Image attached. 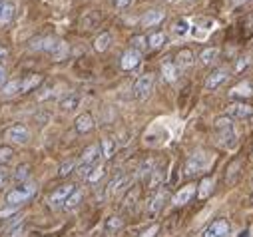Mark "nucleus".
<instances>
[{"instance_id": "obj_1", "label": "nucleus", "mask_w": 253, "mask_h": 237, "mask_svg": "<svg viewBox=\"0 0 253 237\" xmlns=\"http://www.w3.org/2000/svg\"><path fill=\"white\" fill-rule=\"evenodd\" d=\"M213 130H215V140H217V144H219L221 148H225V150L235 148V144H237V142H235L237 136H235V128H233L231 118H227V116H219V118H215Z\"/></svg>"}, {"instance_id": "obj_2", "label": "nucleus", "mask_w": 253, "mask_h": 237, "mask_svg": "<svg viewBox=\"0 0 253 237\" xmlns=\"http://www.w3.org/2000/svg\"><path fill=\"white\" fill-rule=\"evenodd\" d=\"M213 163V156L206 150H196L192 156L187 158L185 165H183V175L185 177H194L204 173L206 169H210V165Z\"/></svg>"}, {"instance_id": "obj_3", "label": "nucleus", "mask_w": 253, "mask_h": 237, "mask_svg": "<svg viewBox=\"0 0 253 237\" xmlns=\"http://www.w3.org/2000/svg\"><path fill=\"white\" fill-rule=\"evenodd\" d=\"M34 194H36V184H28L26 182V184H20L18 188L10 190L4 196V201H6V205H22L28 199H32Z\"/></svg>"}, {"instance_id": "obj_4", "label": "nucleus", "mask_w": 253, "mask_h": 237, "mask_svg": "<svg viewBox=\"0 0 253 237\" xmlns=\"http://www.w3.org/2000/svg\"><path fill=\"white\" fill-rule=\"evenodd\" d=\"M229 229H231L229 221L223 219V217H219V219L211 221V223L204 229L202 237H227V235H229Z\"/></svg>"}, {"instance_id": "obj_5", "label": "nucleus", "mask_w": 253, "mask_h": 237, "mask_svg": "<svg viewBox=\"0 0 253 237\" xmlns=\"http://www.w3.org/2000/svg\"><path fill=\"white\" fill-rule=\"evenodd\" d=\"M152 90H154V76H152V74L140 76V78L136 80V84H134V96H136L138 100H146V98L152 94Z\"/></svg>"}, {"instance_id": "obj_6", "label": "nucleus", "mask_w": 253, "mask_h": 237, "mask_svg": "<svg viewBox=\"0 0 253 237\" xmlns=\"http://www.w3.org/2000/svg\"><path fill=\"white\" fill-rule=\"evenodd\" d=\"M76 190V186L74 184H66V186H60L56 192H52V196L48 198V201H50V205L52 207H64V203H66V199L72 196V192Z\"/></svg>"}, {"instance_id": "obj_7", "label": "nucleus", "mask_w": 253, "mask_h": 237, "mask_svg": "<svg viewBox=\"0 0 253 237\" xmlns=\"http://www.w3.org/2000/svg\"><path fill=\"white\" fill-rule=\"evenodd\" d=\"M140 62H142V52H138V50L130 48V50H126V52L122 54V58H120V68L130 72V70L138 68V66H140Z\"/></svg>"}, {"instance_id": "obj_8", "label": "nucleus", "mask_w": 253, "mask_h": 237, "mask_svg": "<svg viewBox=\"0 0 253 237\" xmlns=\"http://www.w3.org/2000/svg\"><path fill=\"white\" fill-rule=\"evenodd\" d=\"M196 190H198V186H196V184H187V186L179 188V190L175 192V196L171 198V203H173L175 207L187 205L189 201H192V198L196 196Z\"/></svg>"}, {"instance_id": "obj_9", "label": "nucleus", "mask_w": 253, "mask_h": 237, "mask_svg": "<svg viewBox=\"0 0 253 237\" xmlns=\"http://www.w3.org/2000/svg\"><path fill=\"white\" fill-rule=\"evenodd\" d=\"M229 78V70L227 68H217V70H213L210 76H208V80H206V92H213V90H217L225 80Z\"/></svg>"}, {"instance_id": "obj_10", "label": "nucleus", "mask_w": 253, "mask_h": 237, "mask_svg": "<svg viewBox=\"0 0 253 237\" xmlns=\"http://www.w3.org/2000/svg\"><path fill=\"white\" fill-rule=\"evenodd\" d=\"M130 182H132V177H130V175L120 173V175H116L114 180L108 184V188H106V194H108V196H118V194H122L126 188L130 186Z\"/></svg>"}, {"instance_id": "obj_11", "label": "nucleus", "mask_w": 253, "mask_h": 237, "mask_svg": "<svg viewBox=\"0 0 253 237\" xmlns=\"http://www.w3.org/2000/svg\"><path fill=\"white\" fill-rule=\"evenodd\" d=\"M164 18H166V12H164V10H160V8H152V10H148V12L142 16L140 24H142V28H154V26L162 24Z\"/></svg>"}, {"instance_id": "obj_12", "label": "nucleus", "mask_w": 253, "mask_h": 237, "mask_svg": "<svg viewBox=\"0 0 253 237\" xmlns=\"http://www.w3.org/2000/svg\"><path fill=\"white\" fill-rule=\"evenodd\" d=\"M6 138H8L12 144H26V142L30 140V132H28V128H26V126H22V124H16V126L8 128V132H6Z\"/></svg>"}, {"instance_id": "obj_13", "label": "nucleus", "mask_w": 253, "mask_h": 237, "mask_svg": "<svg viewBox=\"0 0 253 237\" xmlns=\"http://www.w3.org/2000/svg\"><path fill=\"white\" fill-rule=\"evenodd\" d=\"M194 62H196V56H194V52L189 50V48H181L177 54H175V66H177V70H187V68H192L194 66Z\"/></svg>"}, {"instance_id": "obj_14", "label": "nucleus", "mask_w": 253, "mask_h": 237, "mask_svg": "<svg viewBox=\"0 0 253 237\" xmlns=\"http://www.w3.org/2000/svg\"><path fill=\"white\" fill-rule=\"evenodd\" d=\"M16 14V4L12 0H0V24H10Z\"/></svg>"}, {"instance_id": "obj_15", "label": "nucleus", "mask_w": 253, "mask_h": 237, "mask_svg": "<svg viewBox=\"0 0 253 237\" xmlns=\"http://www.w3.org/2000/svg\"><path fill=\"white\" fill-rule=\"evenodd\" d=\"M100 156H102L100 146H98V144H92V146H88V148L82 152V159H80V163H82V165H90V167H94V165L98 163Z\"/></svg>"}, {"instance_id": "obj_16", "label": "nucleus", "mask_w": 253, "mask_h": 237, "mask_svg": "<svg viewBox=\"0 0 253 237\" xmlns=\"http://www.w3.org/2000/svg\"><path fill=\"white\" fill-rule=\"evenodd\" d=\"M227 112H229L231 118H241L243 120V118H249L253 114V106H249L245 102H233V104L227 106Z\"/></svg>"}, {"instance_id": "obj_17", "label": "nucleus", "mask_w": 253, "mask_h": 237, "mask_svg": "<svg viewBox=\"0 0 253 237\" xmlns=\"http://www.w3.org/2000/svg\"><path fill=\"white\" fill-rule=\"evenodd\" d=\"M166 201H168V190L162 188V190H158L156 196L150 199V203H148V213H150V215H156V213L164 207Z\"/></svg>"}, {"instance_id": "obj_18", "label": "nucleus", "mask_w": 253, "mask_h": 237, "mask_svg": "<svg viewBox=\"0 0 253 237\" xmlns=\"http://www.w3.org/2000/svg\"><path fill=\"white\" fill-rule=\"evenodd\" d=\"M74 128H76L78 134H88V132H92V130H94V118H92V114H88V112L80 114V116L76 118V122H74Z\"/></svg>"}, {"instance_id": "obj_19", "label": "nucleus", "mask_w": 253, "mask_h": 237, "mask_svg": "<svg viewBox=\"0 0 253 237\" xmlns=\"http://www.w3.org/2000/svg\"><path fill=\"white\" fill-rule=\"evenodd\" d=\"M82 102V96L78 92H68L64 98L60 100V110L62 112H74Z\"/></svg>"}, {"instance_id": "obj_20", "label": "nucleus", "mask_w": 253, "mask_h": 237, "mask_svg": "<svg viewBox=\"0 0 253 237\" xmlns=\"http://www.w3.org/2000/svg\"><path fill=\"white\" fill-rule=\"evenodd\" d=\"M56 38H52V36H42V38H36V40H32L30 42V48L32 50H40V52H52V48L56 46Z\"/></svg>"}, {"instance_id": "obj_21", "label": "nucleus", "mask_w": 253, "mask_h": 237, "mask_svg": "<svg viewBox=\"0 0 253 237\" xmlns=\"http://www.w3.org/2000/svg\"><path fill=\"white\" fill-rule=\"evenodd\" d=\"M68 54H70V46H68V42H64V40H58L56 46H54L52 52H50V56H52V60H54V62L66 60Z\"/></svg>"}, {"instance_id": "obj_22", "label": "nucleus", "mask_w": 253, "mask_h": 237, "mask_svg": "<svg viewBox=\"0 0 253 237\" xmlns=\"http://www.w3.org/2000/svg\"><path fill=\"white\" fill-rule=\"evenodd\" d=\"M211 192H213V177H210V175L202 177V182L198 184V190H196V196L200 199H208L211 196Z\"/></svg>"}, {"instance_id": "obj_23", "label": "nucleus", "mask_w": 253, "mask_h": 237, "mask_svg": "<svg viewBox=\"0 0 253 237\" xmlns=\"http://www.w3.org/2000/svg\"><path fill=\"white\" fill-rule=\"evenodd\" d=\"M28 177H30V165L28 163H20L12 173H10V182L14 184H26L28 182Z\"/></svg>"}, {"instance_id": "obj_24", "label": "nucleus", "mask_w": 253, "mask_h": 237, "mask_svg": "<svg viewBox=\"0 0 253 237\" xmlns=\"http://www.w3.org/2000/svg\"><path fill=\"white\" fill-rule=\"evenodd\" d=\"M164 175H166L164 165H156L154 171H152L150 177H148V188H150V190H160L162 184H164Z\"/></svg>"}, {"instance_id": "obj_25", "label": "nucleus", "mask_w": 253, "mask_h": 237, "mask_svg": "<svg viewBox=\"0 0 253 237\" xmlns=\"http://www.w3.org/2000/svg\"><path fill=\"white\" fill-rule=\"evenodd\" d=\"M100 20H102V14H100L98 10H90V12H86V14L82 16L80 26H82L84 30H92V28H96V26L100 24Z\"/></svg>"}, {"instance_id": "obj_26", "label": "nucleus", "mask_w": 253, "mask_h": 237, "mask_svg": "<svg viewBox=\"0 0 253 237\" xmlns=\"http://www.w3.org/2000/svg\"><path fill=\"white\" fill-rule=\"evenodd\" d=\"M162 76H164L166 82L173 84V82L177 80V76H179V70H177V66H175L171 60H168V62L162 64Z\"/></svg>"}, {"instance_id": "obj_27", "label": "nucleus", "mask_w": 253, "mask_h": 237, "mask_svg": "<svg viewBox=\"0 0 253 237\" xmlns=\"http://www.w3.org/2000/svg\"><path fill=\"white\" fill-rule=\"evenodd\" d=\"M229 96H231V98H241V102H243V98H251V96H253V86H251L249 82H241V84H237L235 88H231Z\"/></svg>"}, {"instance_id": "obj_28", "label": "nucleus", "mask_w": 253, "mask_h": 237, "mask_svg": "<svg viewBox=\"0 0 253 237\" xmlns=\"http://www.w3.org/2000/svg\"><path fill=\"white\" fill-rule=\"evenodd\" d=\"M42 84V76L40 74H30L24 80H20V94L22 92H32L34 88H38Z\"/></svg>"}, {"instance_id": "obj_29", "label": "nucleus", "mask_w": 253, "mask_h": 237, "mask_svg": "<svg viewBox=\"0 0 253 237\" xmlns=\"http://www.w3.org/2000/svg\"><path fill=\"white\" fill-rule=\"evenodd\" d=\"M219 58V48L217 46H210V48H204L202 50V54H200V60H202V64H213L215 60Z\"/></svg>"}, {"instance_id": "obj_30", "label": "nucleus", "mask_w": 253, "mask_h": 237, "mask_svg": "<svg viewBox=\"0 0 253 237\" xmlns=\"http://www.w3.org/2000/svg\"><path fill=\"white\" fill-rule=\"evenodd\" d=\"M241 165H243V161H241V159H233V161L227 165V169H225V182H227V184H233V182L237 180Z\"/></svg>"}, {"instance_id": "obj_31", "label": "nucleus", "mask_w": 253, "mask_h": 237, "mask_svg": "<svg viewBox=\"0 0 253 237\" xmlns=\"http://www.w3.org/2000/svg\"><path fill=\"white\" fill-rule=\"evenodd\" d=\"M154 167H156V159H144L142 163H140V167H138V177L140 180H144V182H148V177H150V173L154 171Z\"/></svg>"}, {"instance_id": "obj_32", "label": "nucleus", "mask_w": 253, "mask_h": 237, "mask_svg": "<svg viewBox=\"0 0 253 237\" xmlns=\"http://www.w3.org/2000/svg\"><path fill=\"white\" fill-rule=\"evenodd\" d=\"M112 46V34L110 32H102L96 40H94V50L96 52H106Z\"/></svg>"}, {"instance_id": "obj_33", "label": "nucleus", "mask_w": 253, "mask_h": 237, "mask_svg": "<svg viewBox=\"0 0 253 237\" xmlns=\"http://www.w3.org/2000/svg\"><path fill=\"white\" fill-rule=\"evenodd\" d=\"M104 173H106V167H104L102 163H96V165L90 169V173H88V177H86V182L94 186V184H98V182L102 180Z\"/></svg>"}, {"instance_id": "obj_34", "label": "nucleus", "mask_w": 253, "mask_h": 237, "mask_svg": "<svg viewBox=\"0 0 253 237\" xmlns=\"http://www.w3.org/2000/svg\"><path fill=\"white\" fill-rule=\"evenodd\" d=\"M100 152H102V156H104L106 159H110V158L116 154V142H114L112 138H104V140L100 142Z\"/></svg>"}, {"instance_id": "obj_35", "label": "nucleus", "mask_w": 253, "mask_h": 237, "mask_svg": "<svg viewBox=\"0 0 253 237\" xmlns=\"http://www.w3.org/2000/svg\"><path fill=\"white\" fill-rule=\"evenodd\" d=\"M171 32H173L175 36H185V34L189 32V20H187V18H179V20H175L173 26H171Z\"/></svg>"}, {"instance_id": "obj_36", "label": "nucleus", "mask_w": 253, "mask_h": 237, "mask_svg": "<svg viewBox=\"0 0 253 237\" xmlns=\"http://www.w3.org/2000/svg\"><path fill=\"white\" fill-rule=\"evenodd\" d=\"M18 94H20V80H12L2 86V96L10 98V96H18Z\"/></svg>"}, {"instance_id": "obj_37", "label": "nucleus", "mask_w": 253, "mask_h": 237, "mask_svg": "<svg viewBox=\"0 0 253 237\" xmlns=\"http://www.w3.org/2000/svg\"><path fill=\"white\" fill-rule=\"evenodd\" d=\"M80 201H82V190H78V188H76V190L72 192V196L66 199L64 209H68V211H70V209H76V207L80 205Z\"/></svg>"}, {"instance_id": "obj_38", "label": "nucleus", "mask_w": 253, "mask_h": 237, "mask_svg": "<svg viewBox=\"0 0 253 237\" xmlns=\"http://www.w3.org/2000/svg\"><path fill=\"white\" fill-rule=\"evenodd\" d=\"M74 169H76V159H66V161H62V163H60V167H58V175H60V177H66V175H70Z\"/></svg>"}, {"instance_id": "obj_39", "label": "nucleus", "mask_w": 253, "mask_h": 237, "mask_svg": "<svg viewBox=\"0 0 253 237\" xmlns=\"http://www.w3.org/2000/svg\"><path fill=\"white\" fill-rule=\"evenodd\" d=\"M166 44V34L164 32H154V34H150V38H148V46L150 48H162Z\"/></svg>"}, {"instance_id": "obj_40", "label": "nucleus", "mask_w": 253, "mask_h": 237, "mask_svg": "<svg viewBox=\"0 0 253 237\" xmlns=\"http://www.w3.org/2000/svg\"><path fill=\"white\" fill-rule=\"evenodd\" d=\"M14 158V150L10 146H0V165H6L8 161H12Z\"/></svg>"}, {"instance_id": "obj_41", "label": "nucleus", "mask_w": 253, "mask_h": 237, "mask_svg": "<svg viewBox=\"0 0 253 237\" xmlns=\"http://www.w3.org/2000/svg\"><path fill=\"white\" fill-rule=\"evenodd\" d=\"M138 196H140V192H138V190H132L128 196H126L122 207H124V209H134V205H136V201H138Z\"/></svg>"}, {"instance_id": "obj_42", "label": "nucleus", "mask_w": 253, "mask_h": 237, "mask_svg": "<svg viewBox=\"0 0 253 237\" xmlns=\"http://www.w3.org/2000/svg\"><path fill=\"white\" fill-rule=\"evenodd\" d=\"M10 184V169L6 165H0V192Z\"/></svg>"}, {"instance_id": "obj_43", "label": "nucleus", "mask_w": 253, "mask_h": 237, "mask_svg": "<svg viewBox=\"0 0 253 237\" xmlns=\"http://www.w3.org/2000/svg\"><path fill=\"white\" fill-rule=\"evenodd\" d=\"M146 46H148V38H144V36H134V38H132V48H134V50L142 52Z\"/></svg>"}, {"instance_id": "obj_44", "label": "nucleus", "mask_w": 253, "mask_h": 237, "mask_svg": "<svg viewBox=\"0 0 253 237\" xmlns=\"http://www.w3.org/2000/svg\"><path fill=\"white\" fill-rule=\"evenodd\" d=\"M122 225H124V219L122 217H110L108 223H106V229L108 231H118Z\"/></svg>"}, {"instance_id": "obj_45", "label": "nucleus", "mask_w": 253, "mask_h": 237, "mask_svg": "<svg viewBox=\"0 0 253 237\" xmlns=\"http://www.w3.org/2000/svg\"><path fill=\"white\" fill-rule=\"evenodd\" d=\"M18 209H20V205H8V207H4V209H0V219L16 215V213H18Z\"/></svg>"}, {"instance_id": "obj_46", "label": "nucleus", "mask_w": 253, "mask_h": 237, "mask_svg": "<svg viewBox=\"0 0 253 237\" xmlns=\"http://www.w3.org/2000/svg\"><path fill=\"white\" fill-rule=\"evenodd\" d=\"M158 233H160V223H154V225H150L146 231H142L140 237H156Z\"/></svg>"}, {"instance_id": "obj_47", "label": "nucleus", "mask_w": 253, "mask_h": 237, "mask_svg": "<svg viewBox=\"0 0 253 237\" xmlns=\"http://www.w3.org/2000/svg\"><path fill=\"white\" fill-rule=\"evenodd\" d=\"M24 233V223H20V225H16L14 229H10L8 231V237H20Z\"/></svg>"}, {"instance_id": "obj_48", "label": "nucleus", "mask_w": 253, "mask_h": 237, "mask_svg": "<svg viewBox=\"0 0 253 237\" xmlns=\"http://www.w3.org/2000/svg\"><path fill=\"white\" fill-rule=\"evenodd\" d=\"M114 4H116L118 8H128V6L132 4V0H114Z\"/></svg>"}, {"instance_id": "obj_49", "label": "nucleus", "mask_w": 253, "mask_h": 237, "mask_svg": "<svg viewBox=\"0 0 253 237\" xmlns=\"http://www.w3.org/2000/svg\"><path fill=\"white\" fill-rule=\"evenodd\" d=\"M247 64H249V58H241V60L237 62V68H235V70H237V72H241L243 68H247Z\"/></svg>"}, {"instance_id": "obj_50", "label": "nucleus", "mask_w": 253, "mask_h": 237, "mask_svg": "<svg viewBox=\"0 0 253 237\" xmlns=\"http://www.w3.org/2000/svg\"><path fill=\"white\" fill-rule=\"evenodd\" d=\"M4 84H6V70L2 64H0V86H4Z\"/></svg>"}, {"instance_id": "obj_51", "label": "nucleus", "mask_w": 253, "mask_h": 237, "mask_svg": "<svg viewBox=\"0 0 253 237\" xmlns=\"http://www.w3.org/2000/svg\"><path fill=\"white\" fill-rule=\"evenodd\" d=\"M6 54H8V52H6V48H4V46H0V58H4Z\"/></svg>"}, {"instance_id": "obj_52", "label": "nucleus", "mask_w": 253, "mask_h": 237, "mask_svg": "<svg viewBox=\"0 0 253 237\" xmlns=\"http://www.w3.org/2000/svg\"><path fill=\"white\" fill-rule=\"evenodd\" d=\"M235 4H245V2H251V0H233Z\"/></svg>"}, {"instance_id": "obj_53", "label": "nucleus", "mask_w": 253, "mask_h": 237, "mask_svg": "<svg viewBox=\"0 0 253 237\" xmlns=\"http://www.w3.org/2000/svg\"><path fill=\"white\" fill-rule=\"evenodd\" d=\"M185 2H196V0H185Z\"/></svg>"}, {"instance_id": "obj_54", "label": "nucleus", "mask_w": 253, "mask_h": 237, "mask_svg": "<svg viewBox=\"0 0 253 237\" xmlns=\"http://www.w3.org/2000/svg\"><path fill=\"white\" fill-rule=\"evenodd\" d=\"M166 2H173V0H166Z\"/></svg>"}, {"instance_id": "obj_55", "label": "nucleus", "mask_w": 253, "mask_h": 237, "mask_svg": "<svg viewBox=\"0 0 253 237\" xmlns=\"http://www.w3.org/2000/svg\"><path fill=\"white\" fill-rule=\"evenodd\" d=\"M251 201H253V196H251Z\"/></svg>"}]
</instances>
